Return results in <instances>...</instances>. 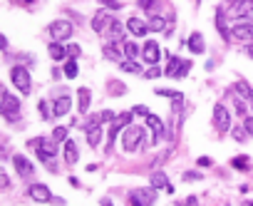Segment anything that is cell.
<instances>
[{
  "label": "cell",
  "mask_w": 253,
  "mask_h": 206,
  "mask_svg": "<svg viewBox=\"0 0 253 206\" xmlns=\"http://www.w3.org/2000/svg\"><path fill=\"white\" fill-rule=\"evenodd\" d=\"M0 114H3L8 122H15L20 117V99L8 95L3 85H0Z\"/></svg>",
  "instance_id": "2"
},
{
  "label": "cell",
  "mask_w": 253,
  "mask_h": 206,
  "mask_svg": "<svg viewBox=\"0 0 253 206\" xmlns=\"http://www.w3.org/2000/svg\"><path fill=\"white\" fill-rule=\"evenodd\" d=\"M251 13H253V3H251V0H236V3L228 8V15H231V17H236V20L248 17Z\"/></svg>",
  "instance_id": "12"
},
{
  "label": "cell",
  "mask_w": 253,
  "mask_h": 206,
  "mask_svg": "<svg viewBox=\"0 0 253 206\" xmlns=\"http://www.w3.org/2000/svg\"><path fill=\"white\" fill-rule=\"evenodd\" d=\"M77 159H79V149H77V144L67 139V142H65V161L70 164V167H75Z\"/></svg>",
  "instance_id": "20"
},
{
  "label": "cell",
  "mask_w": 253,
  "mask_h": 206,
  "mask_svg": "<svg viewBox=\"0 0 253 206\" xmlns=\"http://www.w3.org/2000/svg\"><path fill=\"white\" fill-rule=\"evenodd\" d=\"M102 52H104V57H107V60H114V63H119V60H122V52L114 45H104Z\"/></svg>",
  "instance_id": "29"
},
{
  "label": "cell",
  "mask_w": 253,
  "mask_h": 206,
  "mask_svg": "<svg viewBox=\"0 0 253 206\" xmlns=\"http://www.w3.org/2000/svg\"><path fill=\"white\" fill-rule=\"evenodd\" d=\"M126 30H129L134 37H142V35H146V32H149V25H146V23H142L139 17H129V20H126Z\"/></svg>",
  "instance_id": "15"
},
{
  "label": "cell",
  "mask_w": 253,
  "mask_h": 206,
  "mask_svg": "<svg viewBox=\"0 0 253 206\" xmlns=\"http://www.w3.org/2000/svg\"><path fill=\"white\" fill-rule=\"evenodd\" d=\"M99 142H102V127L87 129V144H90V147H99Z\"/></svg>",
  "instance_id": "26"
},
{
  "label": "cell",
  "mask_w": 253,
  "mask_h": 206,
  "mask_svg": "<svg viewBox=\"0 0 253 206\" xmlns=\"http://www.w3.org/2000/svg\"><path fill=\"white\" fill-rule=\"evenodd\" d=\"M234 3H236V0H234Z\"/></svg>",
  "instance_id": "55"
},
{
  "label": "cell",
  "mask_w": 253,
  "mask_h": 206,
  "mask_svg": "<svg viewBox=\"0 0 253 206\" xmlns=\"http://www.w3.org/2000/svg\"><path fill=\"white\" fill-rule=\"evenodd\" d=\"M152 187H154V189H169L172 184H169V176H166L164 172H154V174H152Z\"/></svg>",
  "instance_id": "23"
},
{
  "label": "cell",
  "mask_w": 253,
  "mask_h": 206,
  "mask_svg": "<svg viewBox=\"0 0 253 206\" xmlns=\"http://www.w3.org/2000/svg\"><path fill=\"white\" fill-rule=\"evenodd\" d=\"M5 154H8V152L3 149V144H0V157H5Z\"/></svg>",
  "instance_id": "53"
},
{
  "label": "cell",
  "mask_w": 253,
  "mask_h": 206,
  "mask_svg": "<svg viewBox=\"0 0 253 206\" xmlns=\"http://www.w3.org/2000/svg\"><path fill=\"white\" fill-rule=\"evenodd\" d=\"M142 55H144V60H146L149 65H157L159 57H161V48L152 40V43H144V45H142Z\"/></svg>",
  "instance_id": "13"
},
{
  "label": "cell",
  "mask_w": 253,
  "mask_h": 206,
  "mask_svg": "<svg viewBox=\"0 0 253 206\" xmlns=\"http://www.w3.org/2000/svg\"><path fill=\"white\" fill-rule=\"evenodd\" d=\"M13 164H15V172L23 176V179H30V176L35 174L32 161H30L28 157H23V154H15V157H13Z\"/></svg>",
  "instance_id": "9"
},
{
  "label": "cell",
  "mask_w": 253,
  "mask_h": 206,
  "mask_svg": "<svg viewBox=\"0 0 253 206\" xmlns=\"http://www.w3.org/2000/svg\"><path fill=\"white\" fill-rule=\"evenodd\" d=\"M196 164H199V167H208V164H211V159H208V157H201Z\"/></svg>",
  "instance_id": "49"
},
{
  "label": "cell",
  "mask_w": 253,
  "mask_h": 206,
  "mask_svg": "<svg viewBox=\"0 0 253 206\" xmlns=\"http://www.w3.org/2000/svg\"><path fill=\"white\" fill-rule=\"evenodd\" d=\"M50 35H52V43H62V40L72 37V23H67V20H55L50 25Z\"/></svg>",
  "instance_id": "7"
},
{
  "label": "cell",
  "mask_w": 253,
  "mask_h": 206,
  "mask_svg": "<svg viewBox=\"0 0 253 206\" xmlns=\"http://www.w3.org/2000/svg\"><path fill=\"white\" fill-rule=\"evenodd\" d=\"M146 127H149L152 129V142L154 144H159L161 142V137H164V122L157 117V114H146Z\"/></svg>",
  "instance_id": "11"
},
{
  "label": "cell",
  "mask_w": 253,
  "mask_h": 206,
  "mask_svg": "<svg viewBox=\"0 0 253 206\" xmlns=\"http://www.w3.org/2000/svg\"><path fill=\"white\" fill-rule=\"evenodd\" d=\"M50 139H52L55 144H60V142H67V127H55Z\"/></svg>",
  "instance_id": "31"
},
{
  "label": "cell",
  "mask_w": 253,
  "mask_h": 206,
  "mask_svg": "<svg viewBox=\"0 0 253 206\" xmlns=\"http://www.w3.org/2000/svg\"><path fill=\"white\" fill-rule=\"evenodd\" d=\"M157 95H161V97H172L179 107H181V102H184V95H181V92H174V90H157Z\"/></svg>",
  "instance_id": "33"
},
{
  "label": "cell",
  "mask_w": 253,
  "mask_h": 206,
  "mask_svg": "<svg viewBox=\"0 0 253 206\" xmlns=\"http://www.w3.org/2000/svg\"><path fill=\"white\" fill-rule=\"evenodd\" d=\"M169 28V23L161 17V15H152V20H149V30L152 32H161V30H166Z\"/></svg>",
  "instance_id": "25"
},
{
  "label": "cell",
  "mask_w": 253,
  "mask_h": 206,
  "mask_svg": "<svg viewBox=\"0 0 253 206\" xmlns=\"http://www.w3.org/2000/svg\"><path fill=\"white\" fill-rule=\"evenodd\" d=\"M102 206H114V204H112L110 199H102Z\"/></svg>",
  "instance_id": "51"
},
{
  "label": "cell",
  "mask_w": 253,
  "mask_h": 206,
  "mask_svg": "<svg viewBox=\"0 0 253 206\" xmlns=\"http://www.w3.org/2000/svg\"><path fill=\"white\" fill-rule=\"evenodd\" d=\"M142 52V48L134 43V40H129V43H124V55L126 57H129V60H134V63H137V55Z\"/></svg>",
  "instance_id": "28"
},
{
  "label": "cell",
  "mask_w": 253,
  "mask_h": 206,
  "mask_svg": "<svg viewBox=\"0 0 253 206\" xmlns=\"http://www.w3.org/2000/svg\"><path fill=\"white\" fill-rule=\"evenodd\" d=\"M159 75H161V70H159L157 65H152L149 70H146V72H144V77H149V79H154V77H159Z\"/></svg>",
  "instance_id": "41"
},
{
  "label": "cell",
  "mask_w": 253,
  "mask_h": 206,
  "mask_svg": "<svg viewBox=\"0 0 253 206\" xmlns=\"http://www.w3.org/2000/svg\"><path fill=\"white\" fill-rule=\"evenodd\" d=\"M144 144V129L139 125H129L122 134V147L124 152H134V149H142Z\"/></svg>",
  "instance_id": "3"
},
{
  "label": "cell",
  "mask_w": 253,
  "mask_h": 206,
  "mask_svg": "<svg viewBox=\"0 0 253 206\" xmlns=\"http://www.w3.org/2000/svg\"><path fill=\"white\" fill-rule=\"evenodd\" d=\"M5 48H8V40H5L3 35H0V50H5Z\"/></svg>",
  "instance_id": "50"
},
{
  "label": "cell",
  "mask_w": 253,
  "mask_h": 206,
  "mask_svg": "<svg viewBox=\"0 0 253 206\" xmlns=\"http://www.w3.org/2000/svg\"><path fill=\"white\" fill-rule=\"evenodd\" d=\"M129 125H132V112H122V114H117V117H114L112 129H114V132H122L124 127H129Z\"/></svg>",
  "instance_id": "22"
},
{
  "label": "cell",
  "mask_w": 253,
  "mask_h": 206,
  "mask_svg": "<svg viewBox=\"0 0 253 206\" xmlns=\"http://www.w3.org/2000/svg\"><path fill=\"white\" fill-rule=\"evenodd\" d=\"M77 72H79L77 60H67V63H65V70H62V75H65V77H77Z\"/></svg>",
  "instance_id": "30"
},
{
  "label": "cell",
  "mask_w": 253,
  "mask_h": 206,
  "mask_svg": "<svg viewBox=\"0 0 253 206\" xmlns=\"http://www.w3.org/2000/svg\"><path fill=\"white\" fill-rule=\"evenodd\" d=\"M119 70L129 72V75H139V72H142V67L134 63V60H126V63H122V65H119Z\"/></svg>",
  "instance_id": "34"
},
{
  "label": "cell",
  "mask_w": 253,
  "mask_h": 206,
  "mask_svg": "<svg viewBox=\"0 0 253 206\" xmlns=\"http://www.w3.org/2000/svg\"><path fill=\"white\" fill-rule=\"evenodd\" d=\"M99 3H102L104 8H107V10H119V8H122L119 0H99Z\"/></svg>",
  "instance_id": "39"
},
{
  "label": "cell",
  "mask_w": 253,
  "mask_h": 206,
  "mask_svg": "<svg viewBox=\"0 0 253 206\" xmlns=\"http://www.w3.org/2000/svg\"><path fill=\"white\" fill-rule=\"evenodd\" d=\"M110 35H112L114 40H122V23L112 20V25H110Z\"/></svg>",
  "instance_id": "36"
},
{
  "label": "cell",
  "mask_w": 253,
  "mask_h": 206,
  "mask_svg": "<svg viewBox=\"0 0 253 206\" xmlns=\"http://www.w3.org/2000/svg\"><path fill=\"white\" fill-rule=\"evenodd\" d=\"M214 127H216L221 134L231 129V112H228L223 105H216V107H214Z\"/></svg>",
  "instance_id": "8"
},
{
  "label": "cell",
  "mask_w": 253,
  "mask_h": 206,
  "mask_svg": "<svg viewBox=\"0 0 253 206\" xmlns=\"http://www.w3.org/2000/svg\"><path fill=\"white\" fill-rule=\"evenodd\" d=\"M174 206H199V199L196 196H189L184 204H174Z\"/></svg>",
  "instance_id": "44"
},
{
  "label": "cell",
  "mask_w": 253,
  "mask_h": 206,
  "mask_svg": "<svg viewBox=\"0 0 253 206\" xmlns=\"http://www.w3.org/2000/svg\"><path fill=\"white\" fill-rule=\"evenodd\" d=\"M246 52H248V57H253V43L248 45V50H246Z\"/></svg>",
  "instance_id": "52"
},
{
  "label": "cell",
  "mask_w": 253,
  "mask_h": 206,
  "mask_svg": "<svg viewBox=\"0 0 253 206\" xmlns=\"http://www.w3.org/2000/svg\"><path fill=\"white\" fill-rule=\"evenodd\" d=\"M216 28H219V32H221L223 40H231V32H228V28H226V20H223V10H221V8L216 10Z\"/></svg>",
  "instance_id": "24"
},
{
  "label": "cell",
  "mask_w": 253,
  "mask_h": 206,
  "mask_svg": "<svg viewBox=\"0 0 253 206\" xmlns=\"http://www.w3.org/2000/svg\"><path fill=\"white\" fill-rule=\"evenodd\" d=\"M110 25H112V17L104 13V10H99V13L92 17V28H95V32H104Z\"/></svg>",
  "instance_id": "17"
},
{
  "label": "cell",
  "mask_w": 253,
  "mask_h": 206,
  "mask_svg": "<svg viewBox=\"0 0 253 206\" xmlns=\"http://www.w3.org/2000/svg\"><path fill=\"white\" fill-rule=\"evenodd\" d=\"M234 90H236V95H238V97H243V99L248 102V105L253 107V90L246 85L243 79H238V82H236V85H234Z\"/></svg>",
  "instance_id": "21"
},
{
  "label": "cell",
  "mask_w": 253,
  "mask_h": 206,
  "mask_svg": "<svg viewBox=\"0 0 253 206\" xmlns=\"http://www.w3.org/2000/svg\"><path fill=\"white\" fill-rule=\"evenodd\" d=\"M234 139H238V142H243V139H246V129H241V127H236V129H234Z\"/></svg>",
  "instance_id": "46"
},
{
  "label": "cell",
  "mask_w": 253,
  "mask_h": 206,
  "mask_svg": "<svg viewBox=\"0 0 253 206\" xmlns=\"http://www.w3.org/2000/svg\"><path fill=\"white\" fill-rule=\"evenodd\" d=\"M28 194H30V199H35V201H40V204L52 201V194H50V189L45 187V184H32V187L28 189Z\"/></svg>",
  "instance_id": "14"
},
{
  "label": "cell",
  "mask_w": 253,
  "mask_h": 206,
  "mask_svg": "<svg viewBox=\"0 0 253 206\" xmlns=\"http://www.w3.org/2000/svg\"><path fill=\"white\" fill-rule=\"evenodd\" d=\"M154 3H157V0H139V8H142V10H152Z\"/></svg>",
  "instance_id": "45"
},
{
  "label": "cell",
  "mask_w": 253,
  "mask_h": 206,
  "mask_svg": "<svg viewBox=\"0 0 253 206\" xmlns=\"http://www.w3.org/2000/svg\"><path fill=\"white\" fill-rule=\"evenodd\" d=\"M47 52H50V57H52V60H62V57H67L65 45H60V43H52V45L47 48Z\"/></svg>",
  "instance_id": "27"
},
{
  "label": "cell",
  "mask_w": 253,
  "mask_h": 206,
  "mask_svg": "<svg viewBox=\"0 0 253 206\" xmlns=\"http://www.w3.org/2000/svg\"><path fill=\"white\" fill-rule=\"evenodd\" d=\"M23 3H32V0H23Z\"/></svg>",
  "instance_id": "54"
},
{
  "label": "cell",
  "mask_w": 253,
  "mask_h": 206,
  "mask_svg": "<svg viewBox=\"0 0 253 206\" xmlns=\"http://www.w3.org/2000/svg\"><path fill=\"white\" fill-rule=\"evenodd\" d=\"M90 99H92L90 87H79V90H77V110H79L82 114H87V110H90Z\"/></svg>",
  "instance_id": "16"
},
{
  "label": "cell",
  "mask_w": 253,
  "mask_h": 206,
  "mask_svg": "<svg viewBox=\"0 0 253 206\" xmlns=\"http://www.w3.org/2000/svg\"><path fill=\"white\" fill-rule=\"evenodd\" d=\"M231 167L238 172H248V157H234L231 159Z\"/></svg>",
  "instance_id": "32"
},
{
  "label": "cell",
  "mask_w": 253,
  "mask_h": 206,
  "mask_svg": "<svg viewBox=\"0 0 253 206\" xmlns=\"http://www.w3.org/2000/svg\"><path fill=\"white\" fill-rule=\"evenodd\" d=\"M243 129H246V134L253 137V117H246V119H243Z\"/></svg>",
  "instance_id": "42"
},
{
  "label": "cell",
  "mask_w": 253,
  "mask_h": 206,
  "mask_svg": "<svg viewBox=\"0 0 253 206\" xmlns=\"http://www.w3.org/2000/svg\"><path fill=\"white\" fill-rule=\"evenodd\" d=\"M236 112H238V114H243V117H246V112H248V107L243 105L241 99H236Z\"/></svg>",
  "instance_id": "47"
},
{
  "label": "cell",
  "mask_w": 253,
  "mask_h": 206,
  "mask_svg": "<svg viewBox=\"0 0 253 206\" xmlns=\"http://www.w3.org/2000/svg\"><path fill=\"white\" fill-rule=\"evenodd\" d=\"M204 174L201 172H184V181H201Z\"/></svg>",
  "instance_id": "37"
},
{
  "label": "cell",
  "mask_w": 253,
  "mask_h": 206,
  "mask_svg": "<svg viewBox=\"0 0 253 206\" xmlns=\"http://www.w3.org/2000/svg\"><path fill=\"white\" fill-rule=\"evenodd\" d=\"M65 50H67V55H70V60H77V57L82 55V50H79V45H67Z\"/></svg>",
  "instance_id": "40"
},
{
  "label": "cell",
  "mask_w": 253,
  "mask_h": 206,
  "mask_svg": "<svg viewBox=\"0 0 253 206\" xmlns=\"http://www.w3.org/2000/svg\"><path fill=\"white\" fill-rule=\"evenodd\" d=\"M134 112H137V114H144V117L149 114V110H146L144 105H137V107H134Z\"/></svg>",
  "instance_id": "48"
},
{
  "label": "cell",
  "mask_w": 253,
  "mask_h": 206,
  "mask_svg": "<svg viewBox=\"0 0 253 206\" xmlns=\"http://www.w3.org/2000/svg\"><path fill=\"white\" fill-rule=\"evenodd\" d=\"M157 201V189L154 187H139L129 191V204L132 206H152Z\"/></svg>",
  "instance_id": "4"
},
{
  "label": "cell",
  "mask_w": 253,
  "mask_h": 206,
  "mask_svg": "<svg viewBox=\"0 0 253 206\" xmlns=\"http://www.w3.org/2000/svg\"><path fill=\"white\" fill-rule=\"evenodd\" d=\"M70 107H72V99L65 95V97H57L55 99V105H52V114L55 117H65L67 112H70Z\"/></svg>",
  "instance_id": "18"
},
{
  "label": "cell",
  "mask_w": 253,
  "mask_h": 206,
  "mask_svg": "<svg viewBox=\"0 0 253 206\" xmlns=\"http://www.w3.org/2000/svg\"><path fill=\"white\" fill-rule=\"evenodd\" d=\"M28 147L47 164V169L50 172H57V164H55V152H57V144L52 139H45V137H35L28 142Z\"/></svg>",
  "instance_id": "1"
},
{
  "label": "cell",
  "mask_w": 253,
  "mask_h": 206,
  "mask_svg": "<svg viewBox=\"0 0 253 206\" xmlns=\"http://www.w3.org/2000/svg\"><path fill=\"white\" fill-rule=\"evenodd\" d=\"M231 37L238 40V43H248L253 40V23H238L231 28Z\"/></svg>",
  "instance_id": "10"
},
{
  "label": "cell",
  "mask_w": 253,
  "mask_h": 206,
  "mask_svg": "<svg viewBox=\"0 0 253 206\" xmlns=\"http://www.w3.org/2000/svg\"><path fill=\"white\" fill-rule=\"evenodd\" d=\"M189 67H191V63L189 60H179L176 55L169 57V67L164 70L166 77H186L189 75Z\"/></svg>",
  "instance_id": "6"
},
{
  "label": "cell",
  "mask_w": 253,
  "mask_h": 206,
  "mask_svg": "<svg viewBox=\"0 0 253 206\" xmlns=\"http://www.w3.org/2000/svg\"><path fill=\"white\" fill-rule=\"evenodd\" d=\"M10 79H13V85L23 92V95H30V87H32V82H30V72L25 70V67H20V65H15L13 70H10Z\"/></svg>",
  "instance_id": "5"
},
{
  "label": "cell",
  "mask_w": 253,
  "mask_h": 206,
  "mask_svg": "<svg viewBox=\"0 0 253 206\" xmlns=\"http://www.w3.org/2000/svg\"><path fill=\"white\" fill-rule=\"evenodd\" d=\"M40 114H42V119H47V117H52V110H50V105L45 99L40 102Z\"/></svg>",
  "instance_id": "38"
},
{
  "label": "cell",
  "mask_w": 253,
  "mask_h": 206,
  "mask_svg": "<svg viewBox=\"0 0 253 206\" xmlns=\"http://www.w3.org/2000/svg\"><path fill=\"white\" fill-rule=\"evenodd\" d=\"M10 187V179H8V174H3V172H0V191H3V189H8Z\"/></svg>",
  "instance_id": "43"
},
{
  "label": "cell",
  "mask_w": 253,
  "mask_h": 206,
  "mask_svg": "<svg viewBox=\"0 0 253 206\" xmlns=\"http://www.w3.org/2000/svg\"><path fill=\"white\" fill-rule=\"evenodd\" d=\"M110 92L112 95H126V85L124 82H110Z\"/></svg>",
  "instance_id": "35"
},
{
  "label": "cell",
  "mask_w": 253,
  "mask_h": 206,
  "mask_svg": "<svg viewBox=\"0 0 253 206\" xmlns=\"http://www.w3.org/2000/svg\"><path fill=\"white\" fill-rule=\"evenodd\" d=\"M189 50H191L194 55H201L206 50V43H204V35L201 32H191V35H189Z\"/></svg>",
  "instance_id": "19"
}]
</instances>
